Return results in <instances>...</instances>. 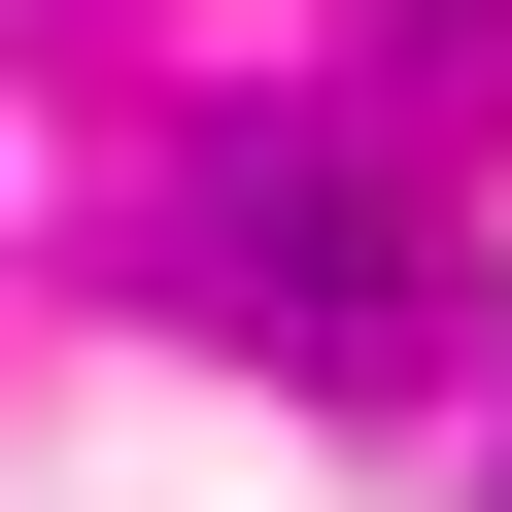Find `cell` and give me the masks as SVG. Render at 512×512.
<instances>
[{"label":"cell","instance_id":"cell-1","mask_svg":"<svg viewBox=\"0 0 512 512\" xmlns=\"http://www.w3.org/2000/svg\"><path fill=\"white\" fill-rule=\"evenodd\" d=\"M478 478H512V444H478Z\"/></svg>","mask_w":512,"mask_h":512}]
</instances>
